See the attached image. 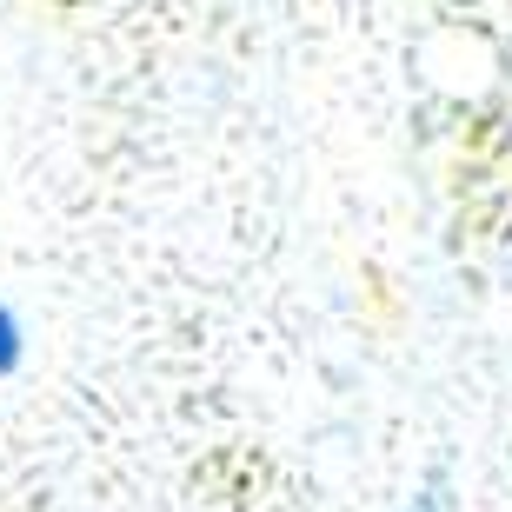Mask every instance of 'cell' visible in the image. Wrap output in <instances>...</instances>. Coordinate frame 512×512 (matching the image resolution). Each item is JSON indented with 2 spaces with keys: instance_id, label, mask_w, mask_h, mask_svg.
<instances>
[{
  "instance_id": "6da1fadb",
  "label": "cell",
  "mask_w": 512,
  "mask_h": 512,
  "mask_svg": "<svg viewBox=\"0 0 512 512\" xmlns=\"http://www.w3.org/2000/svg\"><path fill=\"white\" fill-rule=\"evenodd\" d=\"M20 366V326H14V313L0 306V373H14Z\"/></svg>"
}]
</instances>
